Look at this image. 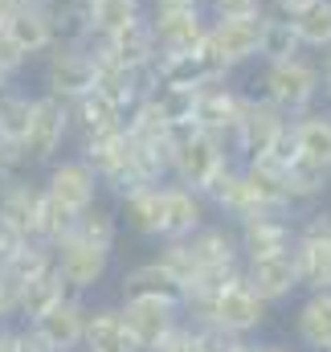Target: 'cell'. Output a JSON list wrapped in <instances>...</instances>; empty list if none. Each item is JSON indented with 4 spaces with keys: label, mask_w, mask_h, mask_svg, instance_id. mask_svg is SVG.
Instances as JSON below:
<instances>
[{
    "label": "cell",
    "mask_w": 331,
    "mask_h": 352,
    "mask_svg": "<svg viewBox=\"0 0 331 352\" xmlns=\"http://www.w3.org/2000/svg\"><path fill=\"white\" fill-rule=\"evenodd\" d=\"M233 164L238 160L229 156V144L221 135L201 131L196 123L172 127V176L168 180H180V184H188L205 197Z\"/></svg>",
    "instance_id": "1"
},
{
    "label": "cell",
    "mask_w": 331,
    "mask_h": 352,
    "mask_svg": "<svg viewBox=\"0 0 331 352\" xmlns=\"http://www.w3.org/2000/svg\"><path fill=\"white\" fill-rule=\"evenodd\" d=\"M258 82H253V94L270 98L278 111H286L290 119L319 107L323 102V90H319V62L315 54L299 50L290 58H278V62H258Z\"/></svg>",
    "instance_id": "2"
},
{
    "label": "cell",
    "mask_w": 331,
    "mask_h": 352,
    "mask_svg": "<svg viewBox=\"0 0 331 352\" xmlns=\"http://www.w3.org/2000/svg\"><path fill=\"white\" fill-rule=\"evenodd\" d=\"M70 144V102L54 98V94H33V111H29V127L21 135V152H25V168H45L54 164Z\"/></svg>",
    "instance_id": "3"
},
{
    "label": "cell",
    "mask_w": 331,
    "mask_h": 352,
    "mask_svg": "<svg viewBox=\"0 0 331 352\" xmlns=\"http://www.w3.org/2000/svg\"><path fill=\"white\" fill-rule=\"evenodd\" d=\"M41 94H54L62 102H74L78 94L94 90L98 62L86 41H54L41 58Z\"/></svg>",
    "instance_id": "4"
},
{
    "label": "cell",
    "mask_w": 331,
    "mask_h": 352,
    "mask_svg": "<svg viewBox=\"0 0 331 352\" xmlns=\"http://www.w3.org/2000/svg\"><path fill=\"white\" fill-rule=\"evenodd\" d=\"M286 127H290V115H286V111H278L270 98H262V94H253V90H249L246 111H242V119H238L233 135L225 140V144H229V156H233L238 164H246V160H266V156H270V148L282 140V131H286Z\"/></svg>",
    "instance_id": "5"
},
{
    "label": "cell",
    "mask_w": 331,
    "mask_h": 352,
    "mask_svg": "<svg viewBox=\"0 0 331 352\" xmlns=\"http://www.w3.org/2000/svg\"><path fill=\"white\" fill-rule=\"evenodd\" d=\"M0 37H4L25 62H37V58L58 41L54 16H49V0H25V4H16L12 12H4Z\"/></svg>",
    "instance_id": "6"
},
{
    "label": "cell",
    "mask_w": 331,
    "mask_h": 352,
    "mask_svg": "<svg viewBox=\"0 0 331 352\" xmlns=\"http://www.w3.org/2000/svg\"><path fill=\"white\" fill-rule=\"evenodd\" d=\"M41 192L78 217V213H86V209L98 201L102 188H98V176L90 173V164H86L82 156H58L54 164H45Z\"/></svg>",
    "instance_id": "7"
},
{
    "label": "cell",
    "mask_w": 331,
    "mask_h": 352,
    "mask_svg": "<svg viewBox=\"0 0 331 352\" xmlns=\"http://www.w3.org/2000/svg\"><path fill=\"white\" fill-rule=\"evenodd\" d=\"M242 278H246V287L266 303V307H278V303H286V299H295V295L303 291L295 250L266 254V258H246V263H242Z\"/></svg>",
    "instance_id": "8"
},
{
    "label": "cell",
    "mask_w": 331,
    "mask_h": 352,
    "mask_svg": "<svg viewBox=\"0 0 331 352\" xmlns=\"http://www.w3.org/2000/svg\"><path fill=\"white\" fill-rule=\"evenodd\" d=\"M148 25L160 54H188L209 33L205 4H180V8H148Z\"/></svg>",
    "instance_id": "9"
},
{
    "label": "cell",
    "mask_w": 331,
    "mask_h": 352,
    "mask_svg": "<svg viewBox=\"0 0 331 352\" xmlns=\"http://www.w3.org/2000/svg\"><path fill=\"white\" fill-rule=\"evenodd\" d=\"M111 258H115V250L90 246L82 238H74V234L54 250V266H58V274H62L70 295H90L111 274Z\"/></svg>",
    "instance_id": "10"
},
{
    "label": "cell",
    "mask_w": 331,
    "mask_h": 352,
    "mask_svg": "<svg viewBox=\"0 0 331 352\" xmlns=\"http://www.w3.org/2000/svg\"><path fill=\"white\" fill-rule=\"evenodd\" d=\"M119 316L139 352H156L172 336V328L184 320L180 303H168V299H119Z\"/></svg>",
    "instance_id": "11"
},
{
    "label": "cell",
    "mask_w": 331,
    "mask_h": 352,
    "mask_svg": "<svg viewBox=\"0 0 331 352\" xmlns=\"http://www.w3.org/2000/svg\"><path fill=\"white\" fill-rule=\"evenodd\" d=\"M258 41H262V16H238V21L209 16L205 45L221 58V66L229 74H238L242 66H258Z\"/></svg>",
    "instance_id": "12"
},
{
    "label": "cell",
    "mask_w": 331,
    "mask_h": 352,
    "mask_svg": "<svg viewBox=\"0 0 331 352\" xmlns=\"http://www.w3.org/2000/svg\"><path fill=\"white\" fill-rule=\"evenodd\" d=\"M86 45L94 54V62H115V66H156V58H160L148 16H139V21H131L115 33L90 37Z\"/></svg>",
    "instance_id": "13"
},
{
    "label": "cell",
    "mask_w": 331,
    "mask_h": 352,
    "mask_svg": "<svg viewBox=\"0 0 331 352\" xmlns=\"http://www.w3.org/2000/svg\"><path fill=\"white\" fill-rule=\"evenodd\" d=\"M221 78H233L225 66H221V58L201 41L196 50H188V54H160L156 58V82L160 87H209V82H221Z\"/></svg>",
    "instance_id": "14"
},
{
    "label": "cell",
    "mask_w": 331,
    "mask_h": 352,
    "mask_svg": "<svg viewBox=\"0 0 331 352\" xmlns=\"http://www.w3.org/2000/svg\"><path fill=\"white\" fill-rule=\"evenodd\" d=\"M266 320H270V307L249 291L246 278H233V283L213 299V307H209V316H205L201 324H221V328H229V332H238V336H249V332H262Z\"/></svg>",
    "instance_id": "15"
},
{
    "label": "cell",
    "mask_w": 331,
    "mask_h": 352,
    "mask_svg": "<svg viewBox=\"0 0 331 352\" xmlns=\"http://www.w3.org/2000/svg\"><path fill=\"white\" fill-rule=\"evenodd\" d=\"M246 98H249V90H238L229 78L209 82V87L196 90L192 123H196L201 131H213V135L229 140V135H233V127H238V119H242V111H246Z\"/></svg>",
    "instance_id": "16"
},
{
    "label": "cell",
    "mask_w": 331,
    "mask_h": 352,
    "mask_svg": "<svg viewBox=\"0 0 331 352\" xmlns=\"http://www.w3.org/2000/svg\"><path fill=\"white\" fill-rule=\"evenodd\" d=\"M238 246H242V263L295 250V213H258L238 221Z\"/></svg>",
    "instance_id": "17"
},
{
    "label": "cell",
    "mask_w": 331,
    "mask_h": 352,
    "mask_svg": "<svg viewBox=\"0 0 331 352\" xmlns=\"http://www.w3.org/2000/svg\"><path fill=\"white\" fill-rule=\"evenodd\" d=\"M54 352H82V328H86V303L82 295H62L49 311L29 320Z\"/></svg>",
    "instance_id": "18"
},
{
    "label": "cell",
    "mask_w": 331,
    "mask_h": 352,
    "mask_svg": "<svg viewBox=\"0 0 331 352\" xmlns=\"http://www.w3.org/2000/svg\"><path fill=\"white\" fill-rule=\"evenodd\" d=\"M209 213L213 209L196 188H188L180 180H164V234H160V242L188 238L192 230H201L209 221Z\"/></svg>",
    "instance_id": "19"
},
{
    "label": "cell",
    "mask_w": 331,
    "mask_h": 352,
    "mask_svg": "<svg viewBox=\"0 0 331 352\" xmlns=\"http://www.w3.org/2000/svg\"><path fill=\"white\" fill-rule=\"evenodd\" d=\"M37 205H41V180H33L29 173L0 176V221L4 226H12L16 234L33 238Z\"/></svg>",
    "instance_id": "20"
},
{
    "label": "cell",
    "mask_w": 331,
    "mask_h": 352,
    "mask_svg": "<svg viewBox=\"0 0 331 352\" xmlns=\"http://www.w3.org/2000/svg\"><path fill=\"white\" fill-rule=\"evenodd\" d=\"M188 254L196 270L205 266H242V246H238V226L233 221H205L188 238Z\"/></svg>",
    "instance_id": "21"
},
{
    "label": "cell",
    "mask_w": 331,
    "mask_h": 352,
    "mask_svg": "<svg viewBox=\"0 0 331 352\" xmlns=\"http://www.w3.org/2000/svg\"><path fill=\"white\" fill-rule=\"evenodd\" d=\"M290 140H295V156L331 173V111L323 102L290 119Z\"/></svg>",
    "instance_id": "22"
},
{
    "label": "cell",
    "mask_w": 331,
    "mask_h": 352,
    "mask_svg": "<svg viewBox=\"0 0 331 352\" xmlns=\"http://www.w3.org/2000/svg\"><path fill=\"white\" fill-rule=\"evenodd\" d=\"M82 349L86 352H139L131 340L119 303H102V307H86V328H82Z\"/></svg>",
    "instance_id": "23"
},
{
    "label": "cell",
    "mask_w": 331,
    "mask_h": 352,
    "mask_svg": "<svg viewBox=\"0 0 331 352\" xmlns=\"http://www.w3.org/2000/svg\"><path fill=\"white\" fill-rule=\"evenodd\" d=\"M295 336L311 352H331V291H307L295 307Z\"/></svg>",
    "instance_id": "24"
},
{
    "label": "cell",
    "mask_w": 331,
    "mask_h": 352,
    "mask_svg": "<svg viewBox=\"0 0 331 352\" xmlns=\"http://www.w3.org/2000/svg\"><path fill=\"white\" fill-rule=\"evenodd\" d=\"M119 299H168V303H180V283L164 270L160 258H148V263H135L123 270Z\"/></svg>",
    "instance_id": "25"
},
{
    "label": "cell",
    "mask_w": 331,
    "mask_h": 352,
    "mask_svg": "<svg viewBox=\"0 0 331 352\" xmlns=\"http://www.w3.org/2000/svg\"><path fill=\"white\" fill-rule=\"evenodd\" d=\"M123 127V111L102 94V90H86L70 102V140H86V135H102Z\"/></svg>",
    "instance_id": "26"
},
{
    "label": "cell",
    "mask_w": 331,
    "mask_h": 352,
    "mask_svg": "<svg viewBox=\"0 0 331 352\" xmlns=\"http://www.w3.org/2000/svg\"><path fill=\"white\" fill-rule=\"evenodd\" d=\"M282 180H286V192H290L295 213L328 201V192H331V173L319 168V164H311V160H303V156H290L282 164Z\"/></svg>",
    "instance_id": "27"
},
{
    "label": "cell",
    "mask_w": 331,
    "mask_h": 352,
    "mask_svg": "<svg viewBox=\"0 0 331 352\" xmlns=\"http://www.w3.org/2000/svg\"><path fill=\"white\" fill-rule=\"evenodd\" d=\"M119 209H123L127 226H131L139 238L160 242V234H164V180H160V184H148V188L127 192V197L119 201Z\"/></svg>",
    "instance_id": "28"
},
{
    "label": "cell",
    "mask_w": 331,
    "mask_h": 352,
    "mask_svg": "<svg viewBox=\"0 0 331 352\" xmlns=\"http://www.w3.org/2000/svg\"><path fill=\"white\" fill-rule=\"evenodd\" d=\"M242 176H246L253 201H258L266 213H295L290 192H286V180H282V168H278L274 160H246V164H242Z\"/></svg>",
    "instance_id": "29"
},
{
    "label": "cell",
    "mask_w": 331,
    "mask_h": 352,
    "mask_svg": "<svg viewBox=\"0 0 331 352\" xmlns=\"http://www.w3.org/2000/svg\"><path fill=\"white\" fill-rule=\"evenodd\" d=\"M303 291H331V238H295Z\"/></svg>",
    "instance_id": "30"
},
{
    "label": "cell",
    "mask_w": 331,
    "mask_h": 352,
    "mask_svg": "<svg viewBox=\"0 0 331 352\" xmlns=\"http://www.w3.org/2000/svg\"><path fill=\"white\" fill-rule=\"evenodd\" d=\"M148 16V0H86V21H90V37L115 33L131 21Z\"/></svg>",
    "instance_id": "31"
},
{
    "label": "cell",
    "mask_w": 331,
    "mask_h": 352,
    "mask_svg": "<svg viewBox=\"0 0 331 352\" xmlns=\"http://www.w3.org/2000/svg\"><path fill=\"white\" fill-rule=\"evenodd\" d=\"M62 295H70V291H66V283H62L58 266H49L45 274H37L33 283H25V287H21V307H16V316L29 324V320H37L41 311H49Z\"/></svg>",
    "instance_id": "32"
},
{
    "label": "cell",
    "mask_w": 331,
    "mask_h": 352,
    "mask_svg": "<svg viewBox=\"0 0 331 352\" xmlns=\"http://www.w3.org/2000/svg\"><path fill=\"white\" fill-rule=\"evenodd\" d=\"M295 33H299V45L307 54H323L331 50V0H311L299 16H290Z\"/></svg>",
    "instance_id": "33"
},
{
    "label": "cell",
    "mask_w": 331,
    "mask_h": 352,
    "mask_svg": "<svg viewBox=\"0 0 331 352\" xmlns=\"http://www.w3.org/2000/svg\"><path fill=\"white\" fill-rule=\"evenodd\" d=\"M74 238H82L90 246H102V250H115V242H119V213H115L111 205L94 201L86 213H78Z\"/></svg>",
    "instance_id": "34"
},
{
    "label": "cell",
    "mask_w": 331,
    "mask_h": 352,
    "mask_svg": "<svg viewBox=\"0 0 331 352\" xmlns=\"http://www.w3.org/2000/svg\"><path fill=\"white\" fill-rule=\"evenodd\" d=\"M299 33L286 16H274V12H262V41H258V62H278V58H290L299 54Z\"/></svg>",
    "instance_id": "35"
},
{
    "label": "cell",
    "mask_w": 331,
    "mask_h": 352,
    "mask_svg": "<svg viewBox=\"0 0 331 352\" xmlns=\"http://www.w3.org/2000/svg\"><path fill=\"white\" fill-rule=\"evenodd\" d=\"M74 213L70 209H62L58 201H49L45 192H41V205H37V226H33V242H41V246H49V250H58L70 234H74Z\"/></svg>",
    "instance_id": "36"
},
{
    "label": "cell",
    "mask_w": 331,
    "mask_h": 352,
    "mask_svg": "<svg viewBox=\"0 0 331 352\" xmlns=\"http://www.w3.org/2000/svg\"><path fill=\"white\" fill-rule=\"evenodd\" d=\"M33 94H37V90H25V87H16V82H8V87L0 90V135H4V140H16V144H21V135H25V127H29Z\"/></svg>",
    "instance_id": "37"
},
{
    "label": "cell",
    "mask_w": 331,
    "mask_h": 352,
    "mask_svg": "<svg viewBox=\"0 0 331 352\" xmlns=\"http://www.w3.org/2000/svg\"><path fill=\"white\" fill-rule=\"evenodd\" d=\"M152 98H156L160 115H164L172 127L192 123V111H196V90L192 87H156L152 90Z\"/></svg>",
    "instance_id": "38"
},
{
    "label": "cell",
    "mask_w": 331,
    "mask_h": 352,
    "mask_svg": "<svg viewBox=\"0 0 331 352\" xmlns=\"http://www.w3.org/2000/svg\"><path fill=\"white\" fill-rule=\"evenodd\" d=\"M192 328H196L201 352H246L249 349L246 336H238V332H229V328H221V324H192Z\"/></svg>",
    "instance_id": "39"
},
{
    "label": "cell",
    "mask_w": 331,
    "mask_h": 352,
    "mask_svg": "<svg viewBox=\"0 0 331 352\" xmlns=\"http://www.w3.org/2000/svg\"><path fill=\"white\" fill-rule=\"evenodd\" d=\"M205 12L213 21H238V16H262L266 0H205Z\"/></svg>",
    "instance_id": "40"
},
{
    "label": "cell",
    "mask_w": 331,
    "mask_h": 352,
    "mask_svg": "<svg viewBox=\"0 0 331 352\" xmlns=\"http://www.w3.org/2000/svg\"><path fill=\"white\" fill-rule=\"evenodd\" d=\"M16 307H21V283L0 266V324L16 320Z\"/></svg>",
    "instance_id": "41"
},
{
    "label": "cell",
    "mask_w": 331,
    "mask_h": 352,
    "mask_svg": "<svg viewBox=\"0 0 331 352\" xmlns=\"http://www.w3.org/2000/svg\"><path fill=\"white\" fill-rule=\"evenodd\" d=\"M156 352H201V344H196V328H192L188 320H180V324L172 328V336H168Z\"/></svg>",
    "instance_id": "42"
},
{
    "label": "cell",
    "mask_w": 331,
    "mask_h": 352,
    "mask_svg": "<svg viewBox=\"0 0 331 352\" xmlns=\"http://www.w3.org/2000/svg\"><path fill=\"white\" fill-rule=\"evenodd\" d=\"M12 173H29L25 168V152L16 140H4L0 135V176H12Z\"/></svg>",
    "instance_id": "43"
},
{
    "label": "cell",
    "mask_w": 331,
    "mask_h": 352,
    "mask_svg": "<svg viewBox=\"0 0 331 352\" xmlns=\"http://www.w3.org/2000/svg\"><path fill=\"white\" fill-rule=\"evenodd\" d=\"M25 242H29L25 234H16L12 226H4V221H0V266L12 263V254H16V250H21Z\"/></svg>",
    "instance_id": "44"
},
{
    "label": "cell",
    "mask_w": 331,
    "mask_h": 352,
    "mask_svg": "<svg viewBox=\"0 0 331 352\" xmlns=\"http://www.w3.org/2000/svg\"><path fill=\"white\" fill-rule=\"evenodd\" d=\"M16 352H54V349L33 324H25V328H16Z\"/></svg>",
    "instance_id": "45"
},
{
    "label": "cell",
    "mask_w": 331,
    "mask_h": 352,
    "mask_svg": "<svg viewBox=\"0 0 331 352\" xmlns=\"http://www.w3.org/2000/svg\"><path fill=\"white\" fill-rule=\"evenodd\" d=\"M307 4H311V0H266V12H274V16H286V21H290V16H299Z\"/></svg>",
    "instance_id": "46"
},
{
    "label": "cell",
    "mask_w": 331,
    "mask_h": 352,
    "mask_svg": "<svg viewBox=\"0 0 331 352\" xmlns=\"http://www.w3.org/2000/svg\"><path fill=\"white\" fill-rule=\"evenodd\" d=\"M315 62H319V90H323V102H331V50L315 54Z\"/></svg>",
    "instance_id": "47"
},
{
    "label": "cell",
    "mask_w": 331,
    "mask_h": 352,
    "mask_svg": "<svg viewBox=\"0 0 331 352\" xmlns=\"http://www.w3.org/2000/svg\"><path fill=\"white\" fill-rule=\"evenodd\" d=\"M0 352H16V328L0 324Z\"/></svg>",
    "instance_id": "48"
},
{
    "label": "cell",
    "mask_w": 331,
    "mask_h": 352,
    "mask_svg": "<svg viewBox=\"0 0 331 352\" xmlns=\"http://www.w3.org/2000/svg\"><path fill=\"white\" fill-rule=\"evenodd\" d=\"M180 4H205V0H148V8H180Z\"/></svg>",
    "instance_id": "49"
},
{
    "label": "cell",
    "mask_w": 331,
    "mask_h": 352,
    "mask_svg": "<svg viewBox=\"0 0 331 352\" xmlns=\"http://www.w3.org/2000/svg\"><path fill=\"white\" fill-rule=\"evenodd\" d=\"M246 352H290V349H282V344H249Z\"/></svg>",
    "instance_id": "50"
},
{
    "label": "cell",
    "mask_w": 331,
    "mask_h": 352,
    "mask_svg": "<svg viewBox=\"0 0 331 352\" xmlns=\"http://www.w3.org/2000/svg\"><path fill=\"white\" fill-rule=\"evenodd\" d=\"M8 82H16V74H12V70H8V66H4V62H0V90L8 87Z\"/></svg>",
    "instance_id": "51"
},
{
    "label": "cell",
    "mask_w": 331,
    "mask_h": 352,
    "mask_svg": "<svg viewBox=\"0 0 331 352\" xmlns=\"http://www.w3.org/2000/svg\"><path fill=\"white\" fill-rule=\"evenodd\" d=\"M323 107H328V111H331V102H323Z\"/></svg>",
    "instance_id": "52"
},
{
    "label": "cell",
    "mask_w": 331,
    "mask_h": 352,
    "mask_svg": "<svg viewBox=\"0 0 331 352\" xmlns=\"http://www.w3.org/2000/svg\"><path fill=\"white\" fill-rule=\"evenodd\" d=\"M82 352H86V349H82Z\"/></svg>",
    "instance_id": "53"
}]
</instances>
